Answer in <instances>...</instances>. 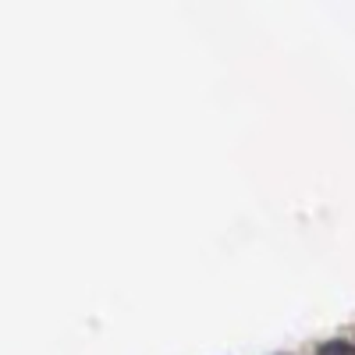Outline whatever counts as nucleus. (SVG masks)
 Returning <instances> with one entry per match:
<instances>
[{"label":"nucleus","mask_w":355,"mask_h":355,"mask_svg":"<svg viewBox=\"0 0 355 355\" xmlns=\"http://www.w3.org/2000/svg\"><path fill=\"white\" fill-rule=\"evenodd\" d=\"M323 355H355L348 345H338V348H327V352H323Z\"/></svg>","instance_id":"obj_1"}]
</instances>
